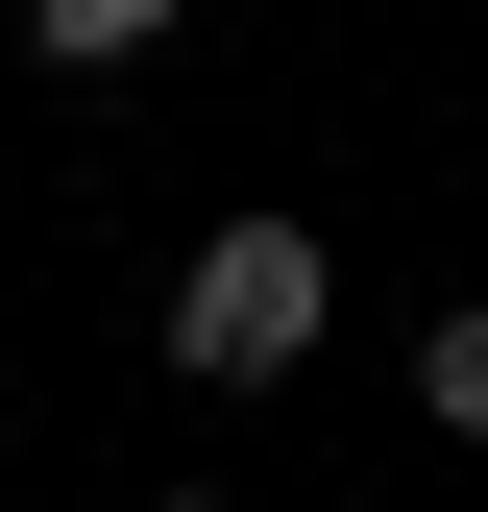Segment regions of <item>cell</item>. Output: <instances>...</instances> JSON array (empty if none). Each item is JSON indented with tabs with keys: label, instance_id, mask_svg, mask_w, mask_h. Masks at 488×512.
Masks as SVG:
<instances>
[{
	"label": "cell",
	"instance_id": "cell-4",
	"mask_svg": "<svg viewBox=\"0 0 488 512\" xmlns=\"http://www.w3.org/2000/svg\"><path fill=\"white\" fill-rule=\"evenodd\" d=\"M171 512H220V488H171Z\"/></svg>",
	"mask_w": 488,
	"mask_h": 512
},
{
	"label": "cell",
	"instance_id": "cell-2",
	"mask_svg": "<svg viewBox=\"0 0 488 512\" xmlns=\"http://www.w3.org/2000/svg\"><path fill=\"white\" fill-rule=\"evenodd\" d=\"M25 49L49 74H122V49H171V0H25Z\"/></svg>",
	"mask_w": 488,
	"mask_h": 512
},
{
	"label": "cell",
	"instance_id": "cell-3",
	"mask_svg": "<svg viewBox=\"0 0 488 512\" xmlns=\"http://www.w3.org/2000/svg\"><path fill=\"white\" fill-rule=\"evenodd\" d=\"M415 415H440V439H488V293H464V317H415Z\"/></svg>",
	"mask_w": 488,
	"mask_h": 512
},
{
	"label": "cell",
	"instance_id": "cell-1",
	"mask_svg": "<svg viewBox=\"0 0 488 512\" xmlns=\"http://www.w3.org/2000/svg\"><path fill=\"white\" fill-rule=\"evenodd\" d=\"M318 317H342L318 220H220L196 269H171V366H196V391H269V366H318Z\"/></svg>",
	"mask_w": 488,
	"mask_h": 512
}]
</instances>
